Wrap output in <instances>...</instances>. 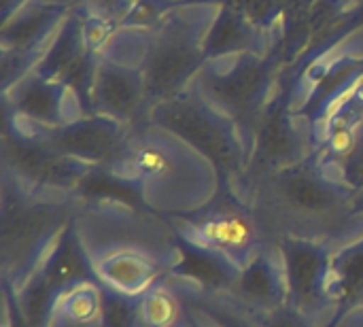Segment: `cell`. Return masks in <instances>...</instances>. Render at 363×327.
Wrapping results in <instances>:
<instances>
[{"label":"cell","instance_id":"3957f363","mask_svg":"<svg viewBox=\"0 0 363 327\" xmlns=\"http://www.w3.org/2000/svg\"><path fill=\"white\" fill-rule=\"evenodd\" d=\"M153 126L130 130L123 151L102 172L138 196V202L172 219L191 215L221 196L223 183L217 168L177 134Z\"/></svg>","mask_w":363,"mask_h":327},{"label":"cell","instance_id":"6da1fadb","mask_svg":"<svg viewBox=\"0 0 363 327\" xmlns=\"http://www.w3.org/2000/svg\"><path fill=\"white\" fill-rule=\"evenodd\" d=\"M72 236L91 277L106 292L125 298H140L155 283L181 272L187 262L168 217L115 196H83Z\"/></svg>","mask_w":363,"mask_h":327},{"label":"cell","instance_id":"5bb4252c","mask_svg":"<svg viewBox=\"0 0 363 327\" xmlns=\"http://www.w3.org/2000/svg\"><path fill=\"white\" fill-rule=\"evenodd\" d=\"M249 40V30L245 26V17H240L236 11L228 9L217 23V28L211 32V38L206 43V49L211 53H228L238 47H242Z\"/></svg>","mask_w":363,"mask_h":327},{"label":"cell","instance_id":"9c48e42d","mask_svg":"<svg viewBox=\"0 0 363 327\" xmlns=\"http://www.w3.org/2000/svg\"><path fill=\"white\" fill-rule=\"evenodd\" d=\"M328 302L340 317L363 309V213L334 243H330Z\"/></svg>","mask_w":363,"mask_h":327},{"label":"cell","instance_id":"277c9868","mask_svg":"<svg viewBox=\"0 0 363 327\" xmlns=\"http://www.w3.org/2000/svg\"><path fill=\"white\" fill-rule=\"evenodd\" d=\"M170 221L187 255L213 266L219 281L236 277L274 245L253 209L228 192L208 206Z\"/></svg>","mask_w":363,"mask_h":327},{"label":"cell","instance_id":"ac0fdd59","mask_svg":"<svg viewBox=\"0 0 363 327\" xmlns=\"http://www.w3.org/2000/svg\"><path fill=\"white\" fill-rule=\"evenodd\" d=\"M353 198H355V209H357V213H363V189L362 192H357Z\"/></svg>","mask_w":363,"mask_h":327},{"label":"cell","instance_id":"5b68a950","mask_svg":"<svg viewBox=\"0 0 363 327\" xmlns=\"http://www.w3.org/2000/svg\"><path fill=\"white\" fill-rule=\"evenodd\" d=\"M151 123L177 134L200 151L217 168L223 192H238L249 168V143L234 121L215 109H206L191 100L170 98L153 106Z\"/></svg>","mask_w":363,"mask_h":327},{"label":"cell","instance_id":"8992f818","mask_svg":"<svg viewBox=\"0 0 363 327\" xmlns=\"http://www.w3.org/2000/svg\"><path fill=\"white\" fill-rule=\"evenodd\" d=\"M2 162L4 183L53 198H79L96 172L40 138L11 132L4 136Z\"/></svg>","mask_w":363,"mask_h":327},{"label":"cell","instance_id":"ba28073f","mask_svg":"<svg viewBox=\"0 0 363 327\" xmlns=\"http://www.w3.org/2000/svg\"><path fill=\"white\" fill-rule=\"evenodd\" d=\"M285 255V272L289 285V300L313 315H338L328 302V268L330 243H279Z\"/></svg>","mask_w":363,"mask_h":327},{"label":"cell","instance_id":"8fae6325","mask_svg":"<svg viewBox=\"0 0 363 327\" xmlns=\"http://www.w3.org/2000/svg\"><path fill=\"white\" fill-rule=\"evenodd\" d=\"M196 64H198V55L187 43L181 40L162 43L153 51V57L147 64V74L143 79L147 102L162 104L170 100L174 89L185 81V77L191 72Z\"/></svg>","mask_w":363,"mask_h":327},{"label":"cell","instance_id":"30bf717a","mask_svg":"<svg viewBox=\"0 0 363 327\" xmlns=\"http://www.w3.org/2000/svg\"><path fill=\"white\" fill-rule=\"evenodd\" d=\"M34 327H108L106 289L85 279L51 292Z\"/></svg>","mask_w":363,"mask_h":327},{"label":"cell","instance_id":"52a82bcc","mask_svg":"<svg viewBox=\"0 0 363 327\" xmlns=\"http://www.w3.org/2000/svg\"><path fill=\"white\" fill-rule=\"evenodd\" d=\"M21 136H34L57 151L66 153L68 157L85 164L91 170L106 172L128 140V126L104 115L89 117V119H72L64 126L47 128V130H32V132H17Z\"/></svg>","mask_w":363,"mask_h":327},{"label":"cell","instance_id":"7c38bea8","mask_svg":"<svg viewBox=\"0 0 363 327\" xmlns=\"http://www.w3.org/2000/svg\"><path fill=\"white\" fill-rule=\"evenodd\" d=\"M194 309L177 275L136 298V327H191Z\"/></svg>","mask_w":363,"mask_h":327},{"label":"cell","instance_id":"2e32d148","mask_svg":"<svg viewBox=\"0 0 363 327\" xmlns=\"http://www.w3.org/2000/svg\"><path fill=\"white\" fill-rule=\"evenodd\" d=\"M191 309H194V321H191V327H223L213 315H208L204 309L196 306L191 302Z\"/></svg>","mask_w":363,"mask_h":327},{"label":"cell","instance_id":"e0dca14e","mask_svg":"<svg viewBox=\"0 0 363 327\" xmlns=\"http://www.w3.org/2000/svg\"><path fill=\"white\" fill-rule=\"evenodd\" d=\"M332 327H363V309L340 315Z\"/></svg>","mask_w":363,"mask_h":327},{"label":"cell","instance_id":"4fadbf2b","mask_svg":"<svg viewBox=\"0 0 363 327\" xmlns=\"http://www.w3.org/2000/svg\"><path fill=\"white\" fill-rule=\"evenodd\" d=\"M94 98L100 115L125 126L140 113V102L147 100L145 83L138 79L134 81L119 68H106L100 74Z\"/></svg>","mask_w":363,"mask_h":327},{"label":"cell","instance_id":"7a4b0ae2","mask_svg":"<svg viewBox=\"0 0 363 327\" xmlns=\"http://www.w3.org/2000/svg\"><path fill=\"white\" fill-rule=\"evenodd\" d=\"M245 200L274 243L328 245L359 217L353 192L328 177L313 157L242 179Z\"/></svg>","mask_w":363,"mask_h":327},{"label":"cell","instance_id":"9a60e30c","mask_svg":"<svg viewBox=\"0 0 363 327\" xmlns=\"http://www.w3.org/2000/svg\"><path fill=\"white\" fill-rule=\"evenodd\" d=\"M281 0H230V9L245 19L264 21L274 11H279Z\"/></svg>","mask_w":363,"mask_h":327}]
</instances>
